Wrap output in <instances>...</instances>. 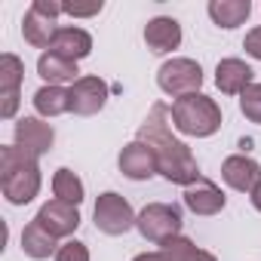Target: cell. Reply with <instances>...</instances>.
<instances>
[{
  "label": "cell",
  "instance_id": "obj_1",
  "mask_svg": "<svg viewBox=\"0 0 261 261\" xmlns=\"http://www.w3.org/2000/svg\"><path fill=\"white\" fill-rule=\"evenodd\" d=\"M169 117H172V108L163 105V101H157V105L148 111L145 123L139 126V142H145V145L154 151V157H157V169H160L163 178L191 188V185L200 181L203 175H200V166H197L191 148L172 136Z\"/></svg>",
  "mask_w": 261,
  "mask_h": 261
},
{
  "label": "cell",
  "instance_id": "obj_2",
  "mask_svg": "<svg viewBox=\"0 0 261 261\" xmlns=\"http://www.w3.org/2000/svg\"><path fill=\"white\" fill-rule=\"evenodd\" d=\"M0 188H4V197L13 206H25L37 197L40 191V166L37 157H31L28 151L10 145L0 148Z\"/></svg>",
  "mask_w": 261,
  "mask_h": 261
},
{
  "label": "cell",
  "instance_id": "obj_3",
  "mask_svg": "<svg viewBox=\"0 0 261 261\" xmlns=\"http://www.w3.org/2000/svg\"><path fill=\"white\" fill-rule=\"evenodd\" d=\"M172 120H175L178 133L206 139V136L221 129V108L215 105V98H209L203 92H194V95H185V98L172 101Z\"/></svg>",
  "mask_w": 261,
  "mask_h": 261
},
{
  "label": "cell",
  "instance_id": "obj_4",
  "mask_svg": "<svg viewBox=\"0 0 261 261\" xmlns=\"http://www.w3.org/2000/svg\"><path fill=\"white\" fill-rule=\"evenodd\" d=\"M136 227H139V233L148 243L163 246V243L181 237V209L178 206H169V203H148L139 212Z\"/></svg>",
  "mask_w": 261,
  "mask_h": 261
},
{
  "label": "cell",
  "instance_id": "obj_5",
  "mask_svg": "<svg viewBox=\"0 0 261 261\" xmlns=\"http://www.w3.org/2000/svg\"><path fill=\"white\" fill-rule=\"evenodd\" d=\"M157 83L166 95L172 98H185L200 92L203 86V68L194 59H169L160 71H157Z\"/></svg>",
  "mask_w": 261,
  "mask_h": 261
},
{
  "label": "cell",
  "instance_id": "obj_6",
  "mask_svg": "<svg viewBox=\"0 0 261 261\" xmlns=\"http://www.w3.org/2000/svg\"><path fill=\"white\" fill-rule=\"evenodd\" d=\"M136 218L139 215H133V206H129L126 197H120L114 191L98 194V200H95V227L101 233L120 237V233H126V230L136 227Z\"/></svg>",
  "mask_w": 261,
  "mask_h": 261
},
{
  "label": "cell",
  "instance_id": "obj_7",
  "mask_svg": "<svg viewBox=\"0 0 261 261\" xmlns=\"http://www.w3.org/2000/svg\"><path fill=\"white\" fill-rule=\"evenodd\" d=\"M25 80V65L19 56L4 53L0 56V117L10 120L19 111V86Z\"/></svg>",
  "mask_w": 261,
  "mask_h": 261
},
{
  "label": "cell",
  "instance_id": "obj_8",
  "mask_svg": "<svg viewBox=\"0 0 261 261\" xmlns=\"http://www.w3.org/2000/svg\"><path fill=\"white\" fill-rule=\"evenodd\" d=\"M68 95H71V114H77V117H92V114H98V111L105 108V101H108V83L98 80V77H80V80L68 89Z\"/></svg>",
  "mask_w": 261,
  "mask_h": 261
},
{
  "label": "cell",
  "instance_id": "obj_9",
  "mask_svg": "<svg viewBox=\"0 0 261 261\" xmlns=\"http://www.w3.org/2000/svg\"><path fill=\"white\" fill-rule=\"evenodd\" d=\"M53 142H56V133L49 123L37 117H22L16 123V148L28 151L31 157H43L46 151H53Z\"/></svg>",
  "mask_w": 261,
  "mask_h": 261
},
{
  "label": "cell",
  "instance_id": "obj_10",
  "mask_svg": "<svg viewBox=\"0 0 261 261\" xmlns=\"http://www.w3.org/2000/svg\"><path fill=\"white\" fill-rule=\"evenodd\" d=\"M120 172L126 175V178H133V181H145V178H151V175H157L160 169H157V157H154V151L145 145V142H129L123 151H120Z\"/></svg>",
  "mask_w": 261,
  "mask_h": 261
},
{
  "label": "cell",
  "instance_id": "obj_11",
  "mask_svg": "<svg viewBox=\"0 0 261 261\" xmlns=\"http://www.w3.org/2000/svg\"><path fill=\"white\" fill-rule=\"evenodd\" d=\"M37 221L59 240V237H68L80 227V212H77V206H71L65 200H49V203L40 206Z\"/></svg>",
  "mask_w": 261,
  "mask_h": 261
},
{
  "label": "cell",
  "instance_id": "obj_12",
  "mask_svg": "<svg viewBox=\"0 0 261 261\" xmlns=\"http://www.w3.org/2000/svg\"><path fill=\"white\" fill-rule=\"evenodd\" d=\"M221 178H224L233 191L252 194L255 185L261 181V166H258L252 157H246V154H233V157H227V160L221 163Z\"/></svg>",
  "mask_w": 261,
  "mask_h": 261
},
{
  "label": "cell",
  "instance_id": "obj_13",
  "mask_svg": "<svg viewBox=\"0 0 261 261\" xmlns=\"http://www.w3.org/2000/svg\"><path fill=\"white\" fill-rule=\"evenodd\" d=\"M224 203L227 200H224L221 188L215 181H209V178H200L191 188H185V206L194 215H218L224 209Z\"/></svg>",
  "mask_w": 261,
  "mask_h": 261
},
{
  "label": "cell",
  "instance_id": "obj_14",
  "mask_svg": "<svg viewBox=\"0 0 261 261\" xmlns=\"http://www.w3.org/2000/svg\"><path fill=\"white\" fill-rule=\"evenodd\" d=\"M145 43L151 53L157 56H166L172 49H178L181 43V25L172 19V16H157L145 25Z\"/></svg>",
  "mask_w": 261,
  "mask_h": 261
},
{
  "label": "cell",
  "instance_id": "obj_15",
  "mask_svg": "<svg viewBox=\"0 0 261 261\" xmlns=\"http://www.w3.org/2000/svg\"><path fill=\"white\" fill-rule=\"evenodd\" d=\"M252 68L243 59H221L215 68V86L224 95H243L246 86H252Z\"/></svg>",
  "mask_w": 261,
  "mask_h": 261
},
{
  "label": "cell",
  "instance_id": "obj_16",
  "mask_svg": "<svg viewBox=\"0 0 261 261\" xmlns=\"http://www.w3.org/2000/svg\"><path fill=\"white\" fill-rule=\"evenodd\" d=\"M49 53H56L62 59H71V62H80V59H86L92 53V37L83 28H71V25L68 28H59Z\"/></svg>",
  "mask_w": 261,
  "mask_h": 261
},
{
  "label": "cell",
  "instance_id": "obj_17",
  "mask_svg": "<svg viewBox=\"0 0 261 261\" xmlns=\"http://www.w3.org/2000/svg\"><path fill=\"white\" fill-rule=\"evenodd\" d=\"M37 74L46 80V86H62V83H77L80 77V71H77V62H71V59H62V56H56V53H43L40 59H37Z\"/></svg>",
  "mask_w": 261,
  "mask_h": 261
},
{
  "label": "cell",
  "instance_id": "obj_18",
  "mask_svg": "<svg viewBox=\"0 0 261 261\" xmlns=\"http://www.w3.org/2000/svg\"><path fill=\"white\" fill-rule=\"evenodd\" d=\"M22 34H25V40H28L31 46H37V49H49L53 40H56V34H59V25H56V19L43 16V13H37V10L31 7V10L25 13Z\"/></svg>",
  "mask_w": 261,
  "mask_h": 261
},
{
  "label": "cell",
  "instance_id": "obj_19",
  "mask_svg": "<svg viewBox=\"0 0 261 261\" xmlns=\"http://www.w3.org/2000/svg\"><path fill=\"white\" fill-rule=\"evenodd\" d=\"M22 252H25L28 258H34V261H43V258H49V255L59 252V249H56V237L34 218V221L22 230Z\"/></svg>",
  "mask_w": 261,
  "mask_h": 261
},
{
  "label": "cell",
  "instance_id": "obj_20",
  "mask_svg": "<svg viewBox=\"0 0 261 261\" xmlns=\"http://www.w3.org/2000/svg\"><path fill=\"white\" fill-rule=\"evenodd\" d=\"M252 4L249 0H212L209 4V16L218 28H237L249 19Z\"/></svg>",
  "mask_w": 261,
  "mask_h": 261
},
{
  "label": "cell",
  "instance_id": "obj_21",
  "mask_svg": "<svg viewBox=\"0 0 261 261\" xmlns=\"http://www.w3.org/2000/svg\"><path fill=\"white\" fill-rule=\"evenodd\" d=\"M34 108L40 117H59V114L71 111V95L65 86H40L34 92Z\"/></svg>",
  "mask_w": 261,
  "mask_h": 261
},
{
  "label": "cell",
  "instance_id": "obj_22",
  "mask_svg": "<svg viewBox=\"0 0 261 261\" xmlns=\"http://www.w3.org/2000/svg\"><path fill=\"white\" fill-rule=\"evenodd\" d=\"M53 194H56V200H65V203H71V206H80V203H83V181H80L68 166H62V169H56V175H53Z\"/></svg>",
  "mask_w": 261,
  "mask_h": 261
},
{
  "label": "cell",
  "instance_id": "obj_23",
  "mask_svg": "<svg viewBox=\"0 0 261 261\" xmlns=\"http://www.w3.org/2000/svg\"><path fill=\"white\" fill-rule=\"evenodd\" d=\"M163 252L172 258V261H218L212 252H206V249H197L188 237H175V240H169V243H163Z\"/></svg>",
  "mask_w": 261,
  "mask_h": 261
},
{
  "label": "cell",
  "instance_id": "obj_24",
  "mask_svg": "<svg viewBox=\"0 0 261 261\" xmlns=\"http://www.w3.org/2000/svg\"><path fill=\"white\" fill-rule=\"evenodd\" d=\"M240 111H243L246 120H252V123L261 126V83H252V86L243 89V95H240Z\"/></svg>",
  "mask_w": 261,
  "mask_h": 261
},
{
  "label": "cell",
  "instance_id": "obj_25",
  "mask_svg": "<svg viewBox=\"0 0 261 261\" xmlns=\"http://www.w3.org/2000/svg\"><path fill=\"white\" fill-rule=\"evenodd\" d=\"M56 261H89V249H86V243H80V240H68V243L59 246Z\"/></svg>",
  "mask_w": 261,
  "mask_h": 261
},
{
  "label": "cell",
  "instance_id": "obj_26",
  "mask_svg": "<svg viewBox=\"0 0 261 261\" xmlns=\"http://www.w3.org/2000/svg\"><path fill=\"white\" fill-rule=\"evenodd\" d=\"M65 13L74 19H89L101 13V0H92V4H65Z\"/></svg>",
  "mask_w": 261,
  "mask_h": 261
},
{
  "label": "cell",
  "instance_id": "obj_27",
  "mask_svg": "<svg viewBox=\"0 0 261 261\" xmlns=\"http://www.w3.org/2000/svg\"><path fill=\"white\" fill-rule=\"evenodd\" d=\"M243 49H246L252 59H261V25H258V28H252V31L246 34V40H243Z\"/></svg>",
  "mask_w": 261,
  "mask_h": 261
},
{
  "label": "cell",
  "instance_id": "obj_28",
  "mask_svg": "<svg viewBox=\"0 0 261 261\" xmlns=\"http://www.w3.org/2000/svg\"><path fill=\"white\" fill-rule=\"evenodd\" d=\"M31 7H34L37 13L49 16V19H56V16H62V13H65V4H59V0H34Z\"/></svg>",
  "mask_w": 261,
  "mask_h": 261
},
{
  "label": "cell",
  "instance_id": "obj_29",
  "mask_svg": "<svg viewBox=\"0 0 261 261\" xmlns=\"http://www.w3.org/2000/svg\"><path fill=\"white\" fill-rule=\"evenodd\" d=\"M133 261H172V258L160 249V252H145V255H136Z\"/></svg>",
  "mask_w": 261,
  "mask_h": 261
},
{
  "label": "cell",
  "instance_id": "obj_30",
  "mask_svg": "<svg viewBox=\"0 0 261 261\" xmlns=\"http://www.w3.org/2000/svg\"><path fill=\"white\" fill-rule=\"evenodd\" d=\"M249 197H252V206H255V209H258V212H261V181H258V185H255V191H252V194H249Z\"/></svg>",
  "mask_w": 261,
  "mask_h": 261
}]
</instances>
